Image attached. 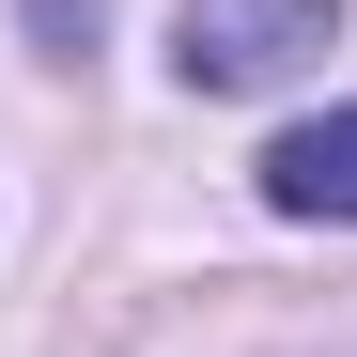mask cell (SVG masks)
<instances>
[{
  "label": "cell",
  "instance_id": "1",
  "mask_svg": "<svg viewBox=\"0 0 357 357\" xmlns=\"http://www.w3.org/2000/svg\"><path fill=\"white\" fill-rule=\"evenodd\" d=\"M342 31V0H171V78L187 93H280Z\"/></svg>",
  "mask_w": 357,
  "mask_h": 357
},
{
  "label": "cell",
  "instance_id": "2",
  "mask_svg": "<svg viewBox=\"0 0 357 357\" xmlns=\"http://www.w3.org/2000/svg\"><path fill=\"white\" fill-rule=\"evenodd\" d=\"M264 202L280 218H357V109H311V125L264 140Z\"/></svg>",
  "mask_w": 357,
  "mask_h": 357
}]
</instances>
